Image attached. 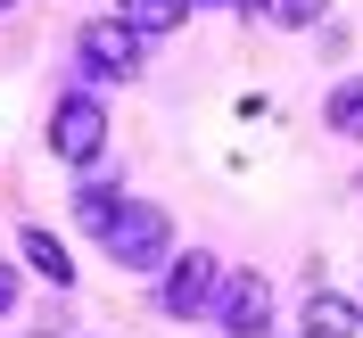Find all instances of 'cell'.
I'll use <instances>...</instances> for the list:
<instances>
[{"label":"cell","mask_w":363,"mask_h":338,"mask_svg":"<svg viewBox=\"0 0 363 338\" xmlns=\"http://www.w3.org/2000/svg\"><path fill=\"white\" fill-rule=\"evenodd\" d=\"M116 206H124V190H116V181H83V190H74V223H83V231H108Z\"/></svg>","instance_id":"obj_9"},{"label":"cell","mask_w":363,"mask_h":338,"mask_svg":"<svg viewBox=\"0 0 363 338\" xmlns=\"http://www.w3.org/2000/svg\"><path fill=\"white\" fill-rule=\"evenodd\" d=\"M17 314V264H0V322Z\"/></svg>","instance_id":"obj_12"},{"label":"cell","mask_w":363,"mask_h":338,"mask_svg":"<svg viewBox=\"0 0 363 338\" xmlns=\"http://www.w3.org/2000/svg\"><path fill=\"white\" fill-rule=\"evenodd\" d=\"M17 248H25V264L42 272V281H58V289H67V281H74V256L58 248V240H50V231H25Z\"/></svg>","instance_id":"obj_10"},{"label":"cell","mask_w":363,"mask_h":338,"mask_svg":"<svg viewBox=\"0 0 363 338\" xmlns=\"http://www.w3.org/2000/svg\"><path fill=\"white\" fill-rule=\"evenodd\" d=\"M206 314L223 322V338H264L272 330V281L264 272H223V289Z\"/></svg>","instance_id":"obj_3"},{"label":"cell","mask_w":363,"mask_h":338,"mask_svg":"<svg viewBox=\"0 0 363 338\" xmlns=\"http://www.w3.org/2000/svg\"><path fill=\"white\" fill-rule=\"evenodd\" d=\"M50 149L67 165H91L99 149H108V108L91 99V91H67L58 108H50Z\"/></svg>","instance_id":"obj_2"},{"label":"cell","mask_w":363,"mask_h":338,"mask_svg":"<svg viewBox=\"0 0 363 338\" xmlns=\"http://www.w3.org/2000/svg\"><path fill=\"white\" fill-rule=\"evenodd\" d=\"M0 9H17V0H0Z\"/></svg>","instance_id":"obj_14"},{"label":"cell","mask_w":363,"mask_h":338,"mask_svg":"<svg viewBox=\"0 0 363 338\" xmlns=\"http://www.w3.org/2000/svg\"><path fill=\"white\" fill-rule=\"evenodd\" d=\"M182 17H190V0H116V25H133L140 42H157V33H174Z\"/></svg>","instance_id":"obj_6"},{"label":"cell","mask_w":363,"mask_h":338,"mask_svg":"<svg viewBox=\"0 0 363 338\" xmlns=\"http://www.w3.org/2000/svg\"><path fill=\"white\" fill-rule=\"evenodd\" d=\"M99 248H108L124 272H165V256H174V223H165V206L124 198V206H116V223L99 231Z\"/></svg>","instance_id":"obj_1"},{"label":"cell","mask_w":363,"mask_h":338,"mask_svg":"<svg viewBox=\"0 0 363 338\" xmlns=\"http://www.w3.org/2000/svg\"><path fill=\"white\" fill-rule=\"evenodd\" d=\"M363 314H355V297H306V338H355Z\"/></svg>","instance_id":"obj_7"},{"label":"cell","mask_w":363,"mask_h":338,"mask_svg":"<svg viewBox=\"0 0 363 338\" xmlns=\"http://www.w3.org/2000/svg\"><path fill=\"white\" fill-rule=\"evenodd\" d=\"M248 9H264L272 25H289V33H297V25H322V9H330V0H248Z\"/></svg>","instance_id":"obj_11"},{"label":"cell","mask_w":363,"mask_h":338,"mask_svg":"<svg viewBox=\"0 0 363 338\" xmlns=\"http://www.w3.org/2000/svg\"><path fill=\"white\" fill-rule=\"evenodd\" d=\"M190 9H231V0H190Z\"/></svg>","instance_id":"obj_13"},{"label":"cell","mask_w":363,"mask_h":338,"mask_svg":"<svg viewBox=\"0 0 363 338\" xmlns=\"http://www.w3.org/2000/svg\"><path fill=\"white\" fill-rule=\"evenodd\" d=\"M215 289H223V264H215L206 248L165 256V314H174V322H199L206 305H215Z\"/></svg>","instance_id":"obj_4"},{"label":"cell","mask_w":363,"mask_h":338,"mask_svg":"<svg viewBox=\"0 0 363 338\" xmlns=\"http://www.w3.org/2000/svg\"><path fill=\"white\" fill-rule=\"evenodd\" d=\"M355 314H363V297H355Z\"/></svg>","instance_id":"obj_15"},{"label":"cell","mask_w":363,"mask_h":338,"mask_svg":"<svg viewBox=\"0 0 363 338\" xmlns=\"http://www.w3.org/2000/svg\"><path fill=\"white\" fill-rule=\"evenodd\" d=\"M74 50H83V67L99 74V83H133L140 74V33L116 17H91L83 33H74Z\"/></svg>","instance_id":"obj_5"},{"label":"cell","mask_w":363,"mask_h":338,"mask_svg":"<svg viewBox=\"0 0 363 338\" xmlns=\"http://www.w3.org/2000/svg\"><path fill=\"white\" fill-rule=\"evenodd\" d=\"M322 124H330L339 140H363V74L330 83V99H322Z\"/></svg>","instance_id":"obj_8"}]
</instances>
